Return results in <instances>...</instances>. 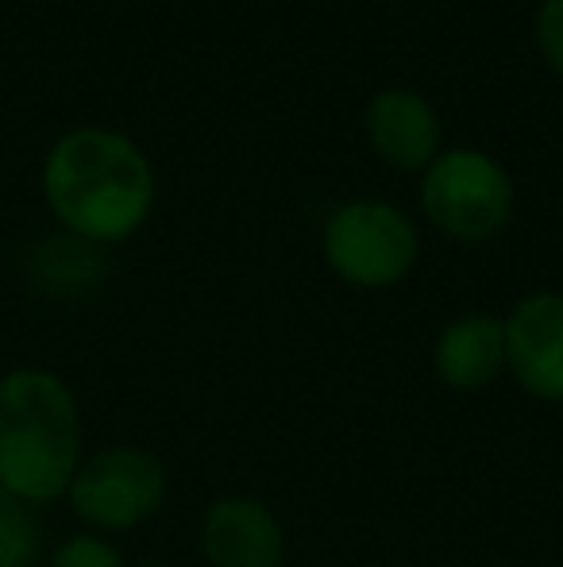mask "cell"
<instances>
[{
  "mask_svg": "<svg viewBox=\"0 0 563 567\" xmlns=\"http://www.w3.org/2000/svg\"><path fill=\"white\" fill-rule=\"evenodd\" d=\"M43 194L70 236L116 244L147 220L155 178L147 155L128 135L108 127H77L46 155Z\"/></svg>",
  "mask_w": 563,
  "mask_h": 567,
  "instance_id": "cell-1",
  "label": "cell"
},
{
  "mask_svg": "<svg viewBox=\"0 0 563 567\" xmlns=\"http://www.w3.org/2000/svg\"><path fill=\"white\" fill-rule=\"evenodd\" d=\"M82 452L74 394L51 371L23 367L0 379V491L51 502L70 486Z\"/></svg>",
  "mask_w": 563,
  "mask_h": 567,
  "instance_id": "cell-2",
  "label": "cell"
},
{
  "mask_svg": "<svg viewBox=\"0 0 563 567\" xmlns=\"http://www.w3.org/2000/svg\"><path fill=\"white\" fill-rule=\"evenodd\" d=\"M421 209L459 244H487L513 217V178L487 151L451 147L425 166Z\"/></svg>",
  "mask_w": 563,
  "mask_h": 567,
  "instance_id": "cell-3",
  "label": "cell"
},
{
  "mask_svg": "<svg viewBox=\"0 0 563 567\" xmlns=\"http://www.w3.org/2000/svg\"><path fill=\"white\" fill-rule=\"evenodd\" d=\"M421 236L417 225L390 202L340 205L324 225V259L359 290H386L414 270Z\"/></svg>",
  "mask_w": 563,
  "mask_h": 567,
  "instance_id": "cell-4",
  "label": "cell"
},
{
  "mask_svg": "<svg viewBox=\"0 0 563 567\" xmlns=\"http://www.w3.org/2000/svg\"><path fill=\"white\" fill-rule=\"evenodd\" d=\"M66 491L82 522L97 529H132L163 506L166 471L139 449H113L77 467Z\"/></svg>",
  "mask_w": 563,
  "mask_h": 567,
  "instance_id": "cell-5",
  "label": "cell"
},
{
  "mask_svg": "<svg viewBox=\"0 0 563 567\" xmlns=\"http://www.w3.org/2000/svg\"><path fill=\"white\" fill-rule=\"evenodd\" d=\"M505 329V367L541 402H563V293L518 301Z\"/></svg>",
  "mask_w": 563,
  "mask_h": 567,
  "instance_id": "cell-6",
  "label": "cell"
},
{
  "mask_svg": "<svg viewBox=\"0 0 563 567\" xmlns=\"http://www.w3.org/2000/svg\"><path fill=\"white\" fill-rule=\"evenodd\" d=\"M367 143L383 163L398 171H421L440 155V120L421 93L414 90H383L367 105Z\"/></svg>",
  "mask_w": 563,
  "mask_h": 567,
  "instance_id": "cell-7",
  "label": "cell"
},
{
  "mask_svg": "<svg viewBox=\"0 0 563 567\" xmlns=\"http://www.w3.org/2000/svg\"><path fill=\"white\" fill-rule=\"evenodd\" d=\"M201 548L212 567H282L285 540L274 514L256 498H220L201 525Z\"/></svg>",
  "mask_w": 563,
  "mask_h": 567,
  "instance_id": "cell-8",
  "label": "cell"
},
{
  "mask_svg": "<svg viewBox=\"0 0 563 567\" xmlns=\"http://www.w3.org/2000/svg\"><path fill=\"white\" fill-rule=\"evenodd\" d=\"M436 374L451 390H482L505 367V329L487 313L451 321L436 340Z\"/></svg>",
  "mask_w": 563,
  "mask_h": 567,
  "instance_id": "cell-9",
  "label": "cell"
},
{
  "mask_svg": "<svg viewBox=\"0 0 563 567\" xmlns=\"http://www.w3.org/2000/svg\"><path fill=\"white\" fill-rule=\"evenodd\" d=\"M39 548H43V533L31 506L0 491V567H35Z\"/></svg>",
  "mask_w": 563,
  "mask_h": 567,
  "instance_id": "cell-10",
  "label": "cell"
},
{
  "mask_svg": "<svg viewBox=\"0 0 563 567\" xmlns=\"http://www.w3.org/2000/svg\"><path fill=\"white\" fill-rule=\"evenodd\" d=\"M533 39L552 74L563 78V0H544V4L536 8Z\"/></svg>",
  "mask_w": 563,
  "mask_h": 567,
  "instance_id": "cell-11",
  "label": "cell"
},
{
  "mask_svg": "<svg viewBox=\"0 0 563 567\" xmlns=\"http://www.w3.org/2000/svg\"><path fill=\"white\" fill-rule=\"evenodd\" d=\"M54 567H124L121 553L101 537H70L54 553Z\"/></svg>",
  "mask_w": 563,
  "mask_h": 567,
  "instance_id": "cell-12",
  "label": "cell"
},
{
  "mask_svg": "<svg viewBox=\"0 0 563 567\" xmlns=\"http://www.w3.org/2000/svg\"><path fill=\"white\" fill-rule=\"evenodd\" d=\"M150 567H158V564H150Z\"/></svg>",
  "mask_w": 563,
  "mask_h": 567,
  "instance_id": "cell-13",
  "label": "cell"
}]
</instances>
